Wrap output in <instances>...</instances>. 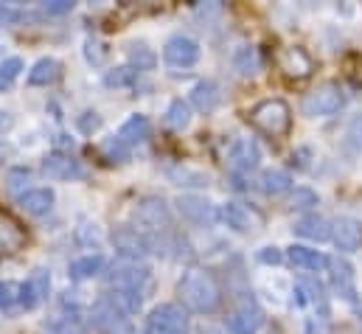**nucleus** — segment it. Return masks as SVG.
I'll return each mask as SVG.
<instances>
[{
    "label": "nucleus",
    "mask_w": 362,
    "mask_h": 334,
    "mask_svg": "<svg viewBox=\"0 0 362 334\" xmlns=\"http://www.w3.org/2000/svg\"><path fill=\"white\" fill-rule=\"evenodd\" d=\"M25 245V231L23 225L8 214V211H0V253L8 255V253H17Z\"/></svg>",
    "instance_id": "nucleus-20"
},
{
    "label": "nucleus",
    "mask_w": 362,
    "mask_h": 334,
    "mask_svg": "<svg viewBox=\"0 0 362 334\" xmlns=\"http://www.w3.org/2000/svg\"><path fill=\"white\" fill-rule=\"evenodd\" d=\"M79 127H82L85 132H90V129H98V127H101V118H98L95 113H85V118H79Z\"/></svg>",
    "instance_id": "nucleus-43"
},
{
    "label": "nucleus",
    "mask_w": 362,
    "mask_h": 334,
    "mask_svg": "<svg viewBox=\"0 0 362 334\" xmlns=\"http://www.w3.org/2000/svg\"><path fill=\"white\" fill-rule=\"evenodd\" d=\"M256 258H259L262 264H281V261H284V255H281L278 248H262V250L256 253Z\"/></svg>",
    "instance_id": "nucleus-42"
},
{
    "label": "nucleus",
    "mask_w": 362,
    "mask_h": 334,
    "mask_svg": "<svg viewBox=\"0 0 362 334\" xmlns=\"http://www.w3.org/2000/svg\"><path fill=\"white\" fill-rule=\"evenodd\" d=\"M259 326H262V309H259V304L253 301V295H245V298L236 304V309L230 312L228 329H230V334H256Z\"/></svg>",
    "instance_id": "nucleus-11"
},
{
    "label": "nucleus",
    "mask_w": 362,
    "mask_h": 334,
    "mask_svg": "<svg viewBox=\"0 0 362 334\" xmlns=\"http://www.w3.org/2000/svg\"><path fill=\"white\" fill-rule=\"evenodd\" d=\"M149 132H152V127H149V118L146 115H129L121 124V129H118V141H124L132 149V146L144 144L149 138Z\"/></svg>",
    "instance_id": "nucleus-23"
},
{
    "label": "nucleus",
    "mask_w": 362,
    "mask_h": 334,
    "mask_svg": "<svg viewBox=\"0 0 362 334\" xmlns=\"http://www.w3.org/2000/svg\"><path fill=\"white\" fill-rule=\"evenodd\" d=\"M45 174L51 177V180H79V177H85V168L79 161H74L71 155H65V152H51L48 158H45Z\"/></svg>",
    "instance_id": "nucleus-15"
},
{
    "label": "nucleus",
    "mask_w": 362,
    "mask_h": 334,
    "mask_svg": "<svg viewBox=\"0 0 362 334\" xmlns=\"http://www.w3.org/2000/svg\"><path fill=\"white\" fill-rule=\"evenodd\" d=\"M332 267V287L340 298L346 301H354L357 298V287H354V267L346 261V258H332L329 261Z\"/></svg>",
    "instance_id": "nucleus-19"
},
{
    "label": "nucleus",
    "mask_w": 362,
    "mask_h": 334,
    "mask_svg": "<svg viewBox=\"0 0 362 334\" xmlns=\"http://www.w3.org/2000/svg\"><path fill=\"white\" fill-rule=\"evenodd\" d=\"M23 309V284L17 281H0V312L11 315Z\"/></svg>",
    "instance_id": "nucleus-30"
},
{
    "label": "nucleus",
    "mask_w": 362,
    "mask_h": 334,
    "mask_svg": "<svg viewBox=\"0 0 362 334\" xmlns=\"http://www.w3.org/2000/svg\"><path fill=\"white\" fill-rule=\"evenodd\" d=\"M219 217L236 234H256V231L264 228V217L253 205H245V202H228V205H222Z\"/></svg>",
    "instance_id": "nucleus-8"
},
{
    "label": "nucleus",
    "mask_w": 362,
    "mask_h": 334,
    "mask_svg": "<svg viewBox=\"0 0 362 334\" xmlns=\"http://www.w3.org/2000/svg\"><path fill=\"white\" fill-rule=\"evenodd\" d=\"M45 332L51 334H85V321L79 312H71V315H59L54 318L51 323H45Z\"/></svg>",
    "instance_id": "nucleus-32"
},
{
    "label": "nucleus",
    "mask_w": 362,
    "mask_h": 334,
    "mask_svg": "<svg viewBox=\"0 0 362 334\" xmlns=\"http://www.w3.org/2000/svg\"><path fill=\"white\" fill-rule=\"evenodd\" d=\"M112 245H115V250L121 253L127 261H138V258H144L149 253H158L155 245H152V239H149V234H144L138 228H118L112 234Z\"/></svg>",
    "instance_id": "nucleus-9"
},
{
    "label": "nucleus",
    "mask_w": 362,
    "mask_h": 334,
    "mask_svg": "<svg viewBox=\"0 0 362 334\" xmlns=\"http://www.w3.org/2000/svg\"><path fill=\"white\" fill-rule=\"evenodd\" d=\"M163 59L172 68H191V65L199 62V45L191 37H185V34H175L163 45Z\"/></svg>",
    "instance_id": "nucleus-12"
},
{
    "label": "nucleus",
    "mask_w": 362,
    "mask_h": 334,
    "mask_svg": "<svg viewBox=\"0 0 362 334\" xmlns=\"http://www.w3.org/2000/svg\"><path fill=\"white\" fill-rule=\"evenodd\" d=\"M28 180H31V174H28L25 168H14V171L8 174V188H11V191H14L17 197H20V191H23V185H25Z\"/></svg>",
    "instance_id": "nucleus-39"
},
{
    "label": "nucleus",
    "mask_w": 362,
    "mask_h": 334,
    "mask_svg": "<svg viewBox=\"0 0 362 334\" xmlns=\"http://www.w3.org/2000/svg\"><path fill=\"white\" fill-rule=\"evenodd\" d=\"M289 261L306 272H320L323 267H329V258L320 250H312V248H303V245H295L289 248Z\"/></svg>",
    "instance_id": "nucleus-25"
},
{
    "label": "nucleus",
    "mask_w": 362,
    "mask_h": 334,
    "mask_svg": "<svg viewBox=\"0 0 362 334\" xmlns=\"http://www.w3.org/2000/svg\"><path fill=\"white\" fill-rule=\"evenodd\" d=\"M127 312L115 304L112 295H101L90 309V323L104 334H121L127 329Z\"/></svg>",
    "instance_id": "nucleus-7"
},
{
    "label": "nucleus",
    "mask_w": 362,
    "mask_h": 334,
    "mask_svg": "<svg viewBox=\"0 0 362 334\" xmlns=\"http://www.w3.org/2000/svg\"><path fill=\"white\" fill-rule=\"evenodd\" d=\"M11 124H14V118H11L8 113H3V110H0V132H6V129H11Z\"/></svg>",
    "instance_id": "nucleus-44"
},
{
    "label": "nucleus",
    "mask_w": 362,
    "mask_h": 334,
    "mask_svg": "<svg viewBox=\"0 0 362 334\" xmlns=\"http://www.w3.org/2000/svg\"><path fill=\"white\" fill-rule=\"evenodd\" d=\"M295 234L303 239H312V242H326V239H332V222L320 214H309L295 222Z\"/></svg>",
    "instance_id": "nucleus-22"
},
{
    "label": "nucleus",
    "mask_w": 362,
    "mask_h": 334,
    "mask_svg": "<svg viewBox=\"0 0 362 334\" xmlns=\"http://www.w3.org/2000/svg\"><path fill=\"white\" fill-rule=\"evenodd\" d=\"M0 14H3V6H0Z\"/></svg>",
    "instance_id": "nucleus-45"
},
{
    "label": "nucleus",
    "mask_w": 362,
    "mask_h": 334,
    "mask_svg": "<svg viewBox=\"0 0 362 334\" xmlns=\"http://www.w3.org/2000/svg\"><path fill=\"white\" fill-rule=\"evenodd\" d=\"M191 332V321L177 304H160L149 312L144 334H188Z\"/></svg>",
    "instance_id": "nucleus-4"
},
{
    "label": "nucleus",
    "mask_w": 362,
    "mask_h": 334,
    "mask_svg": "<svg viewBox=\"0 0 362 334\" xmlns=\"http://www.w3.org/2000/svg\"><path fill=\"white\" fill-rule=\"evenodd\" d=\"M219 98H222V93H219L216 82H211V79L197 82L191 87V104H194L199 113H214V110L219 107Z\"/></svg>",
    "instance_id": "nucleus-24"
},
{
    "label": "nucleus",
    "mask_w": 362,
    "mask_h": 334,
    "mask_svg": "<svg viewBox=\"0 0 362 334\" xmlns=\"http://www.w3.org/2000/svg\"><path fill=\"white\" fill-rule=\"evenodd\" d=\"M298 301L300 304H309L315 312H317V318L326 323L329 321V298H326V289H323V284L320 281H315V278H303L300 284H298Z\"/></svg>",
    "instance_id": "nucleus-18"
},
{
    "label": "nucleus",
    "mask_w": 362,
    "mask_h": 334,
    "mask_svg": "<svg viewBox=\"0 0 362 334\" xmlns=\"http://www.w3.org/2000/svg\"><path fill=\"white\" fill-rule=\"evenodd\" d=\"M138 82V71L132 65H124V68H112L104 74V84L107 87H129V84Z\"/></svg>",
    "instance_id": "nucleus-33"
},
{
    "label": "nucleus",
    "mask_w": 362,
    "mask_h": 334,
    "mask_svg": "<svg viewBox=\"0 0 362 334\" xmlns=\"http://www.w3.org/2000/svg\"><path fill=\"white\" fill-rule=\"evenodd\" d=\"M51 292V275L48 270H34L31 278L23 284V309H37Z\"/></svg>",
    "instance_id": "nucleus-17"
},
{
    "label": "nucleus",
    "mask_w": 362,
    "mask_h": 334,
    "mask_svg": "<svg viewBox=\"0 0 362 334\" xmlns=\"http://www.w3.org/2000/svg\"><path fill=\"white\" fill-rule=\"evenodd\" d=\"M228 161H230V168L239 171V174H247L259 166L262 161V149L253 138H236L228 149Z\"/></svg>",
    "instance_id": "nucleus-13"
},
{
    "label": "nucleus",
    "mask_w": 362,
    "mask_h": 334,
    "mask_svg": "<svg viewBox=\"0 0 362 334\" xmlns=\"http://www.w3.org/2000/svg\"><path fill=\"white\" fill-rule=\"evenodd\" d=\"M253 127H259L270 138H284L292 127V110L284 98H264L250 110Z\"/></svg>",
    "instance_id": "nucleus-2"
},
{
    "label": "nucleus",
    "mask_w": 362,
    "mask_h": 334,
    "mask_svg": "<svg viewBox=\"0 0 362 334\" xmlns=\"http://www.w3.org/2000/svg\"><path fill=\"white\" fill-rule=\"evenodd\" d=\"M233 65L242 76H256L262 71V59H259V51L253 45H242L236 54H233Z\"/></svg>",
    "instance_id": "nucleus-27"
},
{
    "label": "nucleus",
    "mask_w": 362,
    "mask_h": 334,
    "mask_svg": "<svg viewBox=\"0 0 362 334\" xmlns=\"http://www.w3.org/2000/svg\"><path fill=\"white\" fill-rule=\"evenodd\" d=\"M42 8L48 14H68V11H74V3L71 0H51V3H42Z\"/></svg>",
    "instance_id": "nucleus-41"
},
{
    "label": "nucleus",
    "mask_w": 362,
    "mask_h": 334,
    "mask_svg": "<svg viewBox=\"0 0 362 334\" xmlns=\"http://www.w3.org/2000/svg\"><path fill=\"white\" fill-rule=\"evenodd\" d=\"M349 138H351V144L362 152V113L351 118V124H349Z\"/></svg>",
    "instance_id": "nucleus-40"
},
{
    "label": "nucleus",
    "mask_w": 362,
    "mask_h": 334,
    "mask_svg": "<svg viewBox=\"0 0 362 334\" xmlns=\"http://www.w3.org/2000/svg\"><path fill=\"white\" fill-rule=\"evenodd\" d=\"M20 71H23V59H20V57L3 59V62H0V90L11 87V82L20 76Z\"/></svg>",
    "instance_id": "nucleus-35"
},
{
    "label": "nucleus",
    "mask_w": 362,
    "mask_h": 334,
    "mask_svg": "<svg viewBox=\"0 0 362 334\" xmlns=\"http://www.w3.org/2000/svg\"><path fill=\"white\" fill-rule=\"evenodd\" d=\"M54 191L51 188H28V191H23L20 197H17V205L28 214V217H42V214H48L51 208H54Z\"/></svg>",
    "instance_id": "nucleus-21"
},
{
    "label": "nucleus",
    "mask_w": 362,
    "mask_h": 334,
    "mask_svg": "<svg viewBox=\"0 0 362 334\" xmlns=\"http://www.w3.org/2000/svg\"><path fill=\"white\" fill-rule=\"evenodd\" d=\"M166 127L169 129H175V132H182V129H188V124H191V104L188 101H182V98H175L172 104H169V110H166Z\"/></svg>",
    "instance_id": "nucleus-29"
},
{
    "label": "nucleus",
    "mask_w": 362,
    "mask_h": 334,
    "mask_svg": "<svg viewBox=\"0 0 362 334\" xmlns=\"http://www.w3.org/2000/svg\"><path fill=\"white\" fill-rule=\"evenodd\" d=\"M289 188H292V174L289 171H284V168H267L262 174V191L264 194L278 197V194H284Z\"/></svg>",
    "instance_id": "nucleus-26"
},
{
    "label": "nucleus",
    "mask_w": 362,
    "mask_h": 334,
    "mask_svg": "<svg viewBox=\"0 0 362 334\" xmlns=\"http://www.w3.org/2000/svg\"><path fill=\"white\" fill-rule=\"evenodd\" d=\"M85 57H88L90 65H104V59H107V45H104L101 40H88V42H85Z\"/></svg>",
    "instance_id": "nucleus-38"
},
{
    "label": "nucleus",
    "mask_w": 362,
    "mask_h": 334,
    "mask_svg": "<svg viewBox=\"0 0 362 334\" xmlns=\"http://www.w3.org/2000/svg\"><path fill=\"white\" fill-rule=\"evenodd\" d=\"M149 267L146 264H138V261H118V264H112V270H110V275H107V281H110V287L115 289V292H144V287L149 284Z\"/></svg>",
    "instance_id": "nucleus-6"
},
{
    "label": "nucleus",
    "mask_w": 362,
    "mask_h": 334,
    "mask_svg": "<svg viewBox=\"0 0 362 334\" xmlns=\"http://www.w3.org/2000/svg\"><path fill=\"white\" fill-rule=\"evenodd\" d=\"M332 239L340 250L351 253L362 245V222L351 219V217H340L334 225H332Z\"/></svg>",
    "instance_id": "nucleus-16"
},
{
    "label": "nucleus",
    "mask_w": 362,
    "mask_h": 334,
    "mask_svg": "<svg viewBox=\"0 0 362 334\" xmlns=\"http://www.w3.org/2000/svg\"><path fill=\"white\" fill-rule=\"evenodd\" d=\"M346 107V93L337 82H323L317 84L315 90H309L300 101V110L303 115L309 118H326V115H334Z\"/></svg>",
    "instance_id": "nucleus-3"
},
{
    "label": "nucleus",
    "mask_w": 362,
    "mask_h": 334,
    "mask_svg": "<svg viewBox=\"0 0 362 334\" xmlns=\"http://www.w3.org/2000/svg\"><path fill=\"white\" fill-rule=\"evenodd\" d=\"M177 292H180L182 304L199 315H211L219 309V301H222V292H219V284L214 281V275L208 270H199V267H191L188 272H182L180 284H177Z\"/></svg>",
    "instance_id": "nucleus-1"
},
{
    "label": "nucleus",
    "mask_w": 362,
    "mask_h": 334,
    "mask_svg": "<svg viewBox=\"0 0 362 334\" xmlns=\"http://www.w3.org/2000/svg\"><path fill=\"white\" fill-rule=\"evenodd\" d=\"M275 62H278V71L286 76V79H309L312 76V71H315V59L303 51V48H298V45H289V48H281L278 51V57H275Z\"/></svg>",
    "instance_id": "nucleus-10"
},
{
    "label": "nucleus",
    "mask_w": 362,
    "mask_h": 334,
    "mask_svg": "<svg viewBox=\"0 0 362 334\" xmlns=\"http://www.w3.org/2000/svg\"><path fill=\"white\" fill-rule=\"evenodd\" d=\"M132 219L138 225V231L144 234H158V231H166L172 225V208L166 205V200L160 197H144L135 211H132Z\"/></svg>",
    "instance_id": "nucleus-5"
},
{
    "label": "nucleus",
    "mask_w": 362,
    "mask_h": 334,
    "mask_svg": "<svg viewBox=\"0 0 362 334\" xmlns=\"http://www.w3.org/2000/svg\"><path fill=\"white\" fill-rule=\"evenodd\" d=\"M177 208H180V214L185 217V219H191V222H197V225H214V222L219 219L216 208H214L205 197L182 194L180 200H177Z\"/></svg>",
    "instance_id": "nucleus-14"
},
{
    "label": "nucleus",
    "mask_w": 362,
    "mask_h": 334,
    "mask_svg": "<svg viewBox=\"0 0 362 334\" xmlns=\"http://www.w3.org/2000/svg\"><path fill=\"white\" fill-rule=\"evenodd\" d=\"M101 152H104V158H107L110 163H127V161H129V146H127L124 141H118V135L107 138V141L101 144Z\"/></svg>",
    "instance_id": "nucleus-34"
},
{
    "label": "nucleus",
    "mask_w": 362,
    "mask_h": 334,
    "mask_svg": "<svg viewBox=\"0 0 362 334\" xmlns=\"http://www.w3.org/2000/svg\"><path fill=\"white\" fill-rule=\"evenodd\" d=\"M101 270H104V258L101 255H85V258H76L71 264V278L74 281H88V278H95Z\"/></svg>",
    "instance_id": "nucleus-31"
},
{
    "label": "nucleus",
    "mask_w": 362,
    "mask_h": 334,
    "mask_svg": "<svg viewBox=\"0 0 362 334\" xmlns=\"http://www.w3.org/2000/svg\"><path fill=\"white\" fill-rule=\"evenodd\" d=\"M289 205H292L295 211H309V208H315V205H317V194H315L312 188H295V194H292Z\"/></svg>",
    "instance_id": "nucleus-37"
},
{
    "label": "nucleus",
    "mask_w": 362,
    "mask_h": 334,
    "mask_svg": "<svg viewBox=\"0 0 362 334\" xmlns=\"http://www.w3.org/2000/svg\"><path fill=\"white\" fill-rule=\"evenodd\" d=\"M57 76H59V62L51 59V57H42V59L28 71V84L42 87V84H51Z\"/></svg>",
    "instance_id": "nucleus-28"
},
{
    "label": "nucleus",
    "mask_w": 362,
    "mask_h": 334,
    "mask_svg": "<svg viewBox=\"0 0 362 334\" xmlns=\"http://www.w3.org/2000/svg\"><path fill=\"white\" fill-rule=\"evenodd\" d=\"M129 59H132V68L135 71H146V68H152L155 65V54L146 48V45H129Z\"/></svg>",
    "instance_id": "nucleus-36"
}]
</instances>
